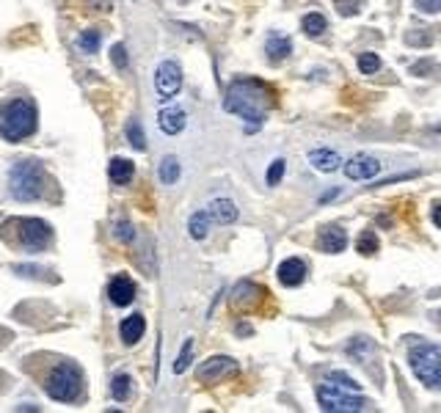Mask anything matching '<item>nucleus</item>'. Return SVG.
<instances>
[{
	"mask_svg": "<svg viewBox=\"0 0 441 413\" xmlns=\"http://www.w3.org/2000/svg\"><path fill=\"white\" fill-rule=\"evenodd\" d=\"M273 89L256 77H237L229 83L226 89V96H223V108L235 116H240L243 122H249L251 127H259L271 108H273Z\"/></svg>",
	"mask_w": 441,
	"mask_h": 413,
	"instance_id": "1",
	"label": "nucleus"
},
{
	"mask_svg": "<svg viewBox=\"0 0 441 413\" xmlns=\"http://www.w3.org/2000/svg\"><path fill=\"white\" fill-rule=\"evenodd\" d=\"M36 105L25 96H17V99H8L6 105H0V135L11 144L23 141V138H31L36 132Z\"/></svg>",
	"mask_w": 441,
	"mask_h": 413,
	"instance_id": "2",
	"label": "nucleus"
},
{
	"mask_svg": "<svg viewBox=\"0 0 441 413\" xmlns=\"http://www.w3.org/2000/svg\"><path fill=\"white\" fill-rule=\"evenodd\" d=\"M8 193L17 201H36L44 193V168L36 160H20L8 171Z\"/></svg>",
	"mask_w": 441,
	"mask_h": 413,
	"instance_id": "3",
	"label": "nucleus"
},
{
	"mask_svg": "<svg viewBox=\"0 0 441 413\" xmlns=\"http://www.w3.org/2000/svg\"><path fill=\"white\" fill-rule=\"evenodd\" d=\"M44 388H47V394H50L53 400H58V402H75V400L80 397V391H83V372H80V367H77L75 361H61V364L50 372Z\"/></svg>",
	"mask_w": 441,
	"mask_h": 413,
	"instance_id": "4",
	"label": "nucleus"
},
{
	"mask_svg": "<svg viewBox=\"0 0 441 413\" xmlns=\"http://www.w3.org/2000/svg\"><path fill=\"white\" fill-rule=\"evenodd\" d=\"M411 369L428 388H439L441 386V350L439 345L422 342L411 350Z\"/></svg>",
	"mask_w": 441,
	"mask_h": 413,
	"instance_id": "5",
	"label": "nucleus"
},
{
	"mask_svg": "<svg viewBox=\"0 0 441 413\" xmlns=\"http://www.w3.org/2000/svg\"><path fill=\"white\" fill-rule=\"evenodd\" d=\"M317 402L323 411H331V413H356V411H370L373 405L359 397V391H347V388H340V386H320L317 388Z\"/></svg>",
	"mask_w": 441,
	"mask_h": 413,
	"instance_id": "6",
	"label": "nucleus"
},
{
	"mask_svg": "<svg viewBox=\"0 0 441 413\" xmlns=\"http://www.w3.org/2000/svg\"><path fill=\"white\" fill-rule=\"evenodd\" d=\"M182 89V69L177 61L166 58L160 61L158 69H155V91H158V99H174Z\"/></svg>",
	"mask_w": 441,
	"mask_h": 413,
	"instance_id": "7",
	"label": "nucleus"
},
{
	"mask_svg": "<svg viewBox=\"0 0 441 413\" xmlns=\"http://www.w3.org/2000/svg\"><path fill=\"white\" fill-rule=\"evenodd\" d=\"M50 237H53L50 226L44 221H39V218H25V221L20 223V243H23V248L28 254L44 251V246L50 243Z\"/></svg>",
	"mask_w": 441,
	"mask_h": 413,
	"instance_id": "8",
	"label": "nucleus"
},
{
	"mask_svg": "<svg viewBox=\"0 0 441 413\" xmlns=\"http://www.w3.org/2000/svg\"><path fill=\"white\" fill-rule=\"evenodd\" d=\"M340 168L345 171V177H347V179H353V182L375 179V177L380 174L378 158H373V155H367V152H359V155H353V158L345 160Z\"/></svg>",
	"mask_w": 441,
	"mask_h": 413,
	"instance_id": "9",
	"label": "nucleus"
},
{
	"mask_svg": "<svg viewBox=\"0 0 441 413\" xmlns=\"http://www.w3.org/2000/svg\"><path fill=\"white\" fill-rule=\"evenodd\" d=\"M237 372V361L229 358V355H216V358H207L201 367H199V378L207 383H216L226 375H235Z\"/></svg>",
	"mask_w": 441,
	"mask_h": 413,
	"instance_id": "10",
	"label": "nucleus"
},
{
	"mask_svg": "<svg viewBox=\"0 0 441 413\" xmlns=\"http://www.w3.org/2000/svg\"><path fill=\"white\" fill-rule=\"evenodd\" d=\"M158 125L166 135H177V132H182L185 125H188V113L180 105H166L158 113Z\"/></svg>",
	"mask_w": 441,
	"mask_h": 413,
	"instance_id": "11",
	"label": "nucleus"
},
{
	"mask_svg": "<svg viewBox=\"0 0 441 413\" xmlns=\"http://www.w3.org/2000/svg\"><path fill=\"white\" fill-rule=\"evenodd\" d=\"M108 298H111L113 306H130L135 300V284H132V279H127L125 273L113 276L111 284H108Z\"/></svg>",
	"mask_w": 441,
	"mask_h": 413,
	"instance_id": "12",
	"label": "nucleus"
},
{
	"mask_svg": "<svg viewBox=\"0 0 441 413\" xmlns=\"http://www.w3.org/2000/svg\"><path fill=\"white\" fill-rule=\"evenodd\" d=\"M207 215H210V221L220 223V226H226V223H235L240 218V210H237V204L232 201V198H213L210 204H207Z\"/></svg>",
	"mask_w": 441,
	"mask_h": 413,
	"instance_id": "13",
	"label": "nucleus"
},
{
	"mask_svg": "<svg viewBox=\"0 0 441 413\" xmlns=\"http://www.w3.org/2000/svg\"><path fill=\"white\" fill-rule=\"evenodd\" d=\"M309 165L320 174H334V171H340L342 158H340V152H334L328 146H317V149L309 152Z\"/></svg>",
	"mask_w": 441,
	"mask_h": 413,
	"instance_id": "14",
	"label": "nucleus"
},
{
	"mask_svg": "<svg viewBox=\"0 0 441 413\" xmlns=\"http://www.w3.org/2000/svg\"><path fill=\"white\" fill-rule=\"evenodd\" d=\"M306 279V265L298 256H290L279 265V281L284 286H301Z\"/></svg>",
	"mask_w": 441,
	"mask_h": 413,
	"instance_id": "15",
	"label": "nucleus"
},
{
	"mask_svg": "<svg viewBox=\"0 0 441 413\" xmlns=\"http://www.w3.org/2000/svg\"><path fill=\"white\" fill-rule=\"evenodd\" d=\"M345 246H347V234L340 226H325V229L320 231V251H325V254H340V251H345Z\"/></svg>",
	"mask_w": 441,
	"mask_h": 413,
	"instance_id": "16",
	"label": "nucleus"
},
{
	"mask_svg": "<svg viewBox=\"0 0 441 413\" xmlns=\"http://www.w3.org/2000/svg\"><path fill=\"white\" fill-rule=\"evenodd\" d=\"M259 298H262V289L256 284H251V281H240V284L232 289V306L235 309H249Z\"/></svg>",
	"mask_w": 441,
	"mask_h": 413,
	"instance_id": "17",
	"label": "nucleus"
},
{
	"mask_svg": "<svg viewBox=\"0 0 441 413\" xmlns=\"http://www.w3.org/2000/svg\"><path fill=\"white\" fill-rule=\"evenodd\" d=\"M119 333H122L125 345H135V342H141V339H144V333H147V319L141 317V314H132V317L122 319Z\"/></svg>",
	"mask_w": 441,
	"mask_h": 413,
	"instance_id": "18",
	"label": "nucleus"
},
{
	"mask_svg": "<svg viewBox=\"0 0 441 413\" xmlns=\"http://www.w3.org/2000/svg\"><path fill=\"white\" fill-rule=\"evenodd\" d=\"M132 171H135V165L125 158H113L111 165H108V177H111L113 185H127L132 179Z\"/></svg>",
	"mask_w": 441,
	"mask_h": 413,
	"instance_id": "19",
	"label": "nucleus"
},
{
	"mask_svg": "<svg viewBox=\"0 0 441 413\" xmlns=\"http://www.w3.org/2000/svg\"><path fill=\"white\" fill-rule=\"evenodd\" d=\"M180 174H182V165H180V160L174 158V155H166V158L160 160L158 177H160V182H163V185H177Z\"/></svg>",
	"mask_w": 441,
	"mask_h": 413,
	"instance_id": "20",
	"label": "nucleus"
},
{
	"mask_svg": "<svg viewBox=\"0 0 441 413\" xmlns=\"http://www.w3.org/2000/svg\"><path fill=\"white\" fill-rule=\"evenodd\" d=\"M265 50H268V56H271L273 61H282V58H287V56L292 53V42H290L287 36L271 33L268 42H265Z\"/></svg>",
	"mask_w": 441,
	"mask_h": 413,
	"instance_id": "21",
	"label": "nucleus"
},
{
	"mask_svg": "<svg viewBox=\"0 0 441 413\" xmlns=\"http://www.w3.org/2000/svg\"><path fill=\"white\" fill-rule=\"evenodd\" d=\"M347 355L356 358L359 364H370V358L375 355V345H373L367 336H359V339H353V342L347 345Z\"/></svg>",
	"mask_w": 441,
	"mask_h": 413,
	"instance_id": "22",
	"label": "nucleus"
},
{
	"mask_svg": "<svg viewBox=\"0 0 441 413\" xmlns=\"http://www.w3.org/2000/svg\"><path fill=\"white\" fill-rule=\"evenodd\" d=\"M207 226H210L207 210H204V212H193L188 221V234L193 240H204V237H207Z\"/></svg>",
	"mask_w": 441,
	"mask_h": 413,
	"instance_id": "23",
	"label": "nucleus"
},
{
	"mask_svg": "<svg viewBox=\"0 0 441 413\" xmlns=\"http://www.w3.org/2000/svg\"><path fill=\"white\" fill-rule=\"evenodd\" d=\"M130 394H132V381L127 375H116L111 381V397L116 402H125V400H130Z\"/></svg>",
	"mask_w": 441,
	"mask_h": 413,
	"instance_id": "24",
	"label": "nucleus"
},
{
	"mask_svg": "<svg viewBox=\"0 0 441 413\" xmlns=\"http://www.w3.org/2000/svg\"><path fill=\"white\" fill-rule=\"evenodd\" d=\"M127 141H130V146L138 149V152L147 149V135H144V129H141V122H138V119H130V122H127Z\"/></svg>",
	"mask_w": 441,
	"mask_h": 413,
	"instance_id": "25",
	"label": "nucleus"
},
{
	"mask_svg": "<svg viewBox=\"0 0 441 413\" xmlns=\"http://www.w3.org/2000/svg\"><path fill=\"white\" fill-rule=\"evenodd\" d=\"M325 28H328V23H325L323 14H306L304 17V33L306 36H323Z\"/></svg>",
	"mask_w": 441,
	"mask_h": 413,
	"instance_id": "26",
	"label": "nucleus"
},
{
	"mask_svg": "<svg viewBox=\"0 0 441 413\" xmlns=\"http://www.w3.org/2000/svg\"><path fill=\"white\" fill-rule=\"evenodd\" d=\"M190 358H193V339H185V345H182L180 355H177V361H174V375H182V372H188Z\"/></svg>",
	"mask_w": 441,
	"mask_h": 413,
	"instance_id": "27",
	"label": "nucleus"
},
{
	"mask_svg": "<svg viewBox=\"0 0 441 413\" xmlns=\"http://www.w3.org/2000/svg\"><path fill=\"white\" fill-rule=\"evenodd\" d=\"M77 50L80 53H97L99 50V31H83L77 36Z\"/></svg>",
	"mask_w": 441,
	"mask_h": 413,
	"instance_id": "28",
	"label": "nucleus"
},
{
	"mask_svg": "<svg viewBox=\"0 0 441 413\" xmlns=\"http://www.w3.org/2000/svg\"><path fill=\"white\" fill-rule=\"evenodd\" d=\"M284 171H287V160L276 158L273 163H271V168H268V177H265V182H268L271 188H276V185L282 182Z\"/></svg>",
	"mask_w": 441,
	"mask_h": 413,
	"instance_id": "29",
	"label": "nucleus"
},
{
	"mask_svg": "<svg viewBox=\"0 0 441 413\" xmlns=\"http://www.w3.org/2000/svg\"><path fill=\"white\" fill-rule=\"evenodd\" d=\"M359 69H361L364 75H375L380 69V58L375 53H361V56H359Z\"/></svg>",
	"mask_w": 441,
	"mask_h": 413,
	"instance_id": "30",
	"label": "nucleus"
},
{
	"mask_svg": "<svg viewBox=\"0 0 441 413\" xmlns=\"http://www.w3.org/2000/svg\"><path fill=\"white\" fill-rule=\"evenodd\" d=\"M325 383H331V386H340V388H347V391H359V383L353 381V378H347L345 372H331Z\"/></svg>",
	"mask_w": 441,
	"mask_h": 413,
	"instance_id": "31",
	"label": "nucleus"
},
{
	"mask_svg": "<svg viewBox=\"0 0 441 413\" xmlns=\"http://www.w3.org/2000/svg\"><path fill=\"white\" fill-rule=\"evenodd\" d=\"M359 251L364 256H370V254H375L378 251V240H375V234L373 231H364L361 237H359Z\"/></svg>",
	"mask_w": 441,
	"mask_h": 413,
	"instance_id": "32",
	"label": "nucleus"
},
{
	"mask_svg": "<svg viewBox=\"0 0 441 413\" xmlns=\"http://www.w3.org/2000/svg\"><path fill=\"white\" fill-rule=\"evenodd\" d=\"M111 58H113V64L119 66V69H127V50H125V44H113V50H111Z\"/></svg>",
	"mask_w": 441,
	"mask_h": 413,
	"instance_id": "33",
	"label": "nucleus"
},
{
	"mask_svg": "<svg viewBox=\"0 0 441 413\" xmlns=\"http://www.w3.org/2000/svg\"><path fill=\"white\" fill-rule=\"evenodd\" d=\"M116 237H119L122 243H132V240H135V229H132L130 223L122 221L119 226H116Z\"/></svg>",
	"mask_w": 441,
	"mask_h": 413,
	"instance_id": "34",
	"label": "nucleus"
},
{
	"mask_svg": "<svg viewBox=\"0 0 441 413\" xmlns=\"http://www.w3.org/2000/svg\"><path fill=\"white\" fill-rule=\"evenodd\" d=\"M416 8L425 14H436L441 8V0H416Z\"/></svg>",
	"mask_w": 441,
	"mask_h": 413,
	"instance_id": "35",
	"label": "nucleus"
},
{
	"mask_svg": "<svg viewBox=\"0 0 441 413\" xmlns=\"http://www.w3.org/2000/svg\"><path fill=\"white\" fill-rule=\"evenodd\" d=\"M337 8H340V14H356V11H359V3H353V0H340V3H337Z\"/></svg>",
	"mask_w": 441,
	"mask_h": 413,
	"instance_id": "36",
	"label": "nucleus"
}]
</instances>
